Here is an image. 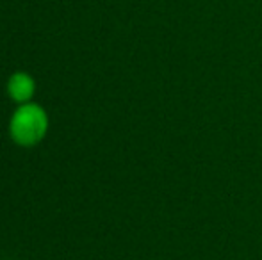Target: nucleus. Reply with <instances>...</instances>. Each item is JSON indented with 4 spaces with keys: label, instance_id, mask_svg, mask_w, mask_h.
<instances>
[{
    "label": "nucleus",
    "instance_id": "nucleus-1",
    "mask_svg": "<svg viewBox=\"0 0 262 260\" xmlns=\"http://www.w3.org/2000/svg\"><path fill=\"white\" fill-rule=\"evenodd\" d=\"M49 132V114L39 104L27 102L14 109L9 122V135L18 146L31 148L45 139Z\"/></svg>",
    "mask_w": 262,
    "mask_h": 260
},
{
    "label": "nucleus",
    "instance_id": "nucleus-2",
    "mask_svg": "<svg viewBox=\"0 0 262 260\" xmlns=\"http://www.w3.org/2000/svg\"><path fill=\"white\" fill-rule=\"evenodd\" d=\"M7 94L13 102L20 104H27L32 100L36 93V80L27 72H16L9 77L7 80Z\"/></svg>",
    "mask_w": 262,
    "mask_h": 260
}]
</instances>
